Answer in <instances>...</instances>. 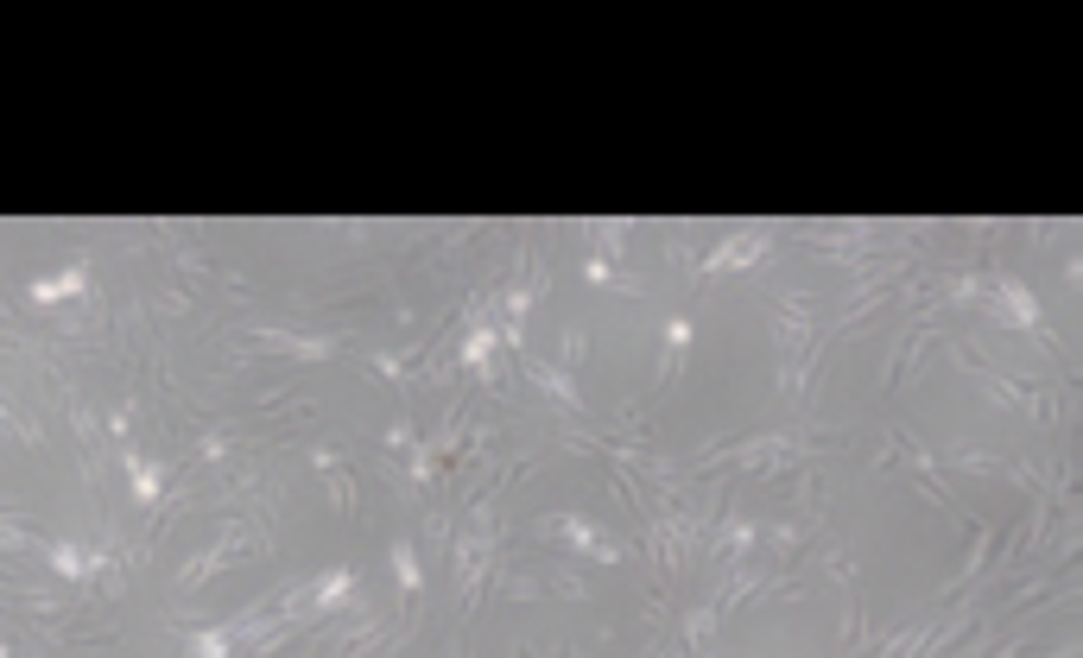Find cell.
I'll return each mask as SVG.
<instances>
[{"label": "cell", "mask_w": 1083, "mask_h": 658, "mask_svg": "<svg viewBox=\"0 0 1083 658\" xmlns=\"http://www.w3.org/2000/svg\"><path fill=\"white\" fill-rule=\"evenodd\" d=\"M229 336H241L247 342V355H286V361H349V349H342V336H299V329H279V324H254V317H241V324H229Z\"/></svg>", "instance_id": "cell-1"}, {"label": "cell", "mask_w": 1083, "mask_h": 658, "mask_svg": "<svg viewBox=\"0 0 1083 658\" xmlns=\"http://www.w3.org/2000/svg\"><path fill=\"white\" fill-rule=\"evenodd\" d=\"M304 456H311V469H317V475H324V487H330V507L342 513V519H356L361 481L349 475V456H342L336 444H324V437H317V444H304Z\"/></svg>", "instance_id": "cell-5"}, {"label": "cell", "mask_w": 1083, "mask_h": 658, "mask_svg": "<svg viewBox=\"0 0 1083 658\" xmlns=\"http://www.w3.org/2000/svg\"><path fill=\"white\" fill-rule=\"evenodd\" d=\"M817 298L799 292V285H780L773 292V336H780V361H805L817 349Z\"/></svg>", "instance_id": "cell-2"}, {"label": "cell", "mask_w": 1083, "mask_h": 658, "mask_svg": "<svg viewBox=\"0 0 1083 658\" xmlns=\"http://www.w3.org/2000/svg\"><path fill=\"white\" fill-rule=\"evenodd\" d=\"M1058 272H1064V285H1071V292H1078V285H1083V254H1078V247H1071V254H1064V260H1058Z\"/></svg>", "instance_id": "cell-9"}, {"label": "cell", "mask_w": 1083, "mask_h": 658, "mask_svg": "<svg viewBox=\"0 0 1083 658\" xmlns=\"http://www.w3.org/2000/svg\"><path fill=\"white\" fill-rule=\"evenodd\" d=\"M45 564H51V576H63V583H70V589L83 596V576H90V551H83L77 539H51V544H45Z\"/></svg>", "instance_id": "cell-7"}, {"label": "cell", "mask_w": 1083, "mask_h": 658, "mask_svg": "<svg viewBox=\"0 0 1083 658\" xmlns=\"http://www.w3.org/2000/svg\"><path fill=\"white\" fill-rule=\"evenodd\" d=\"M551 367L577 380V367H590V329H583V324H564V329H558V361H551Z\"/></svg>", "instance_id": "cell-8"}, {"label": "cell", "mask_w": 1083, "mask_h": 658, "mask_svg": "<svg viewBox=\"0 0 1083 658\" xmlns=\"http://www.w3.org/2000/svg\"><path fill=\"white\" fill-rule=\"evenodd\" d=\"M691 310H678L672 324H665V355H660V374H653V392H665L678 374H685V355H691Z\"/></svg>", "instance_id": "cell-6"}, {"label": "cell", "mask_w": 1083, "mask_h": 658, "mask_svg": "<svg viewBox=\"0 0 1083 658\" xmlns=\"http://www.w3.org/2000/svg\"><path fill=\"white\" fill-rule=\"evenodd\" d=\"M773 222H748V228H735V235H722L703 260H691V279H717V272H748L767 260V247H773Z\"/></svg>", "instance_id": "cell-3"}, {"label": "cell", "mask_w": 1083, "mask_h": 658, "mask_svg": "<svg viewBox=\"0 0 1083 658\" xmlns=\"http://www.w3.org/2000/svg\"><path fill=\"white\" fill-rule=\"evenodd\" d=\"M513 367H520V380H533V387H539L545 399H551V412H558V419H571V424H590V419H596V412L583 406V392H577V380H571V374H558L551 361L520 355Z\"/></svg>", "instance_id": "cell-4"}]
</instances>
